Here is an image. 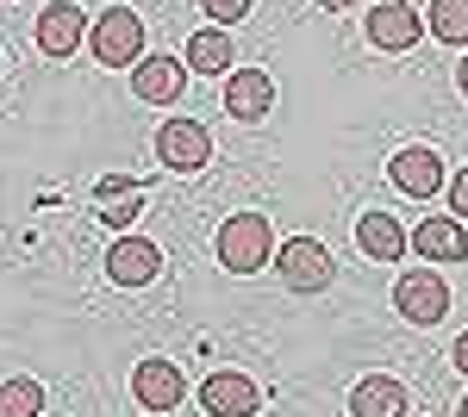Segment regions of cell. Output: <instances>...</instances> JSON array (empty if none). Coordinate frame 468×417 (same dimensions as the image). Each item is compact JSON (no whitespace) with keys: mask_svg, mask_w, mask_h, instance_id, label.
<instances>
[{"mask_svg":"<svg viewBox=\"0 0 468 417\" xmlns=\"http://www.w3.org/2000/svg\"><path fill=\"white\" fill-rule=\"evenodd\" d=\"M181 392H187V381H181L176 361L150 355V361H138V368H132V399H138L144 412H176Z\"/></svg>","mask_w":468,"mask_h":417,"instance_id":"obj_7","label":"cell"},{"mask_svg":"<svg viewBox=\"0 0 468 417\" xmlns=\"http://www.w3.org/2000/svg\"><path fill=\"white\" fill-rule=\"evenodd\" d=\"M138 212H144V193H132V200H107V212H101V218H107L112 231H125Z\"/></svg>","mask_w":468,"mask_h":417,"instance_id":"obj_20","label":"cell"},{"mask_svg":"<svg viewBox=\"0 0 468 417\" xmlns=\"http://www.w3.org/2000/svg\"><path fill=\"white\" fill-rule=\"evenodd\" d=\"M0 417H44V386L37 381H6L0 386Z\"/></svg>","mask_w":468,"mask_h":417,"instance_id":"obj_19","label":"cell"},{"mask_svg":"<svg viewBox=\"0 0 468 417\" xmlns=\"http://www.w3.org/2000/svg\"><path fill=\"white\" fill-rule=\"evenodd\" d=\"M412 244H419L425 262H463V255H468V231H463V218L437 212V218H425V224L412 231Z\"/></svg>","mask_w":468,"mask_h":417,"instance_id":"obj_15","label":"cell"},{"mask_svg":"<svg viewBox=\"0 0 468 417\" xmlns=\"http://www.w3.org/2000/svg\"><path fill=\"white\" fill-rule=\"evenodd\" d=\"M81 44H88V13H81L75 0H50V6L37 13V50L57 57V63H69Z\"/></svg>","mask_w":468,"mask_h":417,"instance_id":"obj_6","label":"cell"},{"mask_svg":"<svg viewBox=\"0 0 468 417\" xmlns=\"http://www.w3.org/2000/svg\"><path fill=\"white\" fill-rule=\"evenodd\" d=\"M207 13H213V26H238L244 13H250V0H200Z\"/></svg>","mask_w":468,"mask_h":417,"instance_id":"obj_21","label":"cell"},{"mask_svg":"<svg viewBox=\"0 0 468 417\" xmlns=\"http://www.w3.org/2000/svg\"><path fill=\"white\" fill-rule=\"evenodd\" d=\"M350 417H406V386L394 374H368L350 392Z\"/></svg>","mask_w":468,"mask_h":417,"instance_id":"obj_16","label":"cell"},{"mask_svg":"<svg viewBox=\"0 0 468 417\" xmlns=\"http://www.w3.org/2000/svg\"><path fill=\"white\" fill-rule=\"evenodd\" d=\"M450 361H456V368H463V374H468V330H463V337H456V349H450Z\"/></svg>","mask_w":468,"mask_h":417,"instance_id":"obj_23","label":"cell"},{"mask_svg":"<svg viewBox=\"0 0 468 417\" xmlns=\"http://www.w3.org/2000/svg\"><path fill=\"white\" fill-rule=\"evenodd\" d=\"M456 88H463V94H468V57H463V63H456Z\"/></svg>","mask_w":468,"mask_h":417,"instance_id":"obj_24","label":"cell"},{"mask_svg":"<svg viewBox=\"0 0 468 417\" xmlns=\"http://www.w3.org/2000/svg\"><path fill=\"white\" fill-rule=\"evenodd\" d=\"M275 275L288 280L293 293H324L337 280V268H331V249L319 237H288V244L275 249Z\"/></svg>","mask_w":468,"mask_h":417,"instance_id":"obj_3","label":"cell"},{"mask_svg":"<svg viewBox=\"0 0 468 417\" xmlns=\"http://www.w3.org/2000/svg\"><path fill=\"white\" fill-rule=\"evenodd\" d=\"M181 88H187V63H176V57H144V63L132 69V94L150 100V106L181 100Z\"/></svg>","mask_w":468,"mask_h":417,"instance_id":"obj_14","label":"cell"},{"mask_svg":"<svg viewBox=\"0 0 468 417\" xmlns=\"http://www.w3.org/2000/svg\"><path fill=\"white\" fill-rule=\"evenodd\" d=\"M456 417H468V399H463V405H456Z\"/></svg>","mask_w":468,"mask_h":417,"instance_id":"obj_26","label":"cell"},{"mask_svg":"<svg viewBox=\"0 0 468 417\" xmlns=\"http://www.w3.org/2000/svg\"><path fill=\"white\" fill-rule=\"evenodd\" d=\"M394 312L406 318V324H443V312H450V287H443V275H431V268L399 275L394 280Z\"/></svg>","mask_w":468,"mask_h":417,"instance_id":"obj_4","label":"cell"},{"mask_svg":"<svg viewBox=\"0 0 468 417\" xmlns=\"http://www.w3.org/2000/svg\"><path fill=\"white\" fill-rule=\"evenodd\" d=\"M256 405H262V399H256L250 374H231V368H225V374H213V381L200 386V412L207 417H256Z\"/></svg>","mask_w":468,"mask_h":417,"instance_id":"obj_11","label":"cell"},{"mask_svg":"<svg viewBox=\"0 0 468 417\" xmlns=\"http://www.w3.org/2000/svg\"><path fill=\"white\" fill-rule=\"evenodd\" d=\"M269 106H275V81L262 69H231L225 75V112H231V119L256 125V119H269Z\"/></svg>","mask_w":468,"mask_h":417,"instance_id":"obj_12","label":"cell"},{"mask_svg":"<svg viewBox=\"0 0 468 417\" xmlns=\"http://www.w3.org/2000/svg\"><path fill=\"white\" fill-rule=\"evenodd\" d=\"M394 187H399V193H412V200H431V193H443L450 181H443L437 150H425V143H406V150L394 156Z\"/></svg>","mask_w":468,"mask_h":417,"instance_id":"obj_9","label":"cell"},{"mask_svg":"<svg viewBox=\"0 0 468 417\" xmlns=\"http://www.w3.org/2000/svg\"><path fill=\"white\" fill-rule=\"evenodd\" d=\"M356 249L368 262H399V255L412 249V231L399 224L394 212H362L356 218Z\"/></svg>","mask_w":468,"mask_h":417,"instance_id":"obj_10","label":"cell"},{"mask_svg":"<svg viewBox=\"0 0 468 417\" xmlns=\"http://www.w3.org/2000/svg\"><path fill=\"white\" fill-rule=\"evenodd\" d=\"M319 6H331V13H350V6H356V0H319Z\"/></svg>","mask_w":468,"mask_h":417,"instance_id":"obj_25","label":"cell"},{"mask_svg":"<svg viewBox=\"0 0 468 417\" xmlns=\"http://www.w3.org/2000/svg\"><path fill=\"white\" fill-rule=\"evenodd\" d=\"M88 50H94V63H107V69H119V63H144V19L132 13V6H112V13H101L94 26H88Z\"/></svg>","mask_w":468,"mask_h":417,"instance_id":"obj_2","label":"cell"},{"mask_svg":"<svg viewBox=\"0 0 468 417\" xmlns=\"http://www.w3.org/2000/svg\"><path fill=\"white\" fill-rule=\"evenodd\" d=\"M107 275L119 280V287H150V280L163 275V249L144 244V237H119V244L107 249Z\"/></svg>","mask_w":468,"mask_h":417,"instance_id":"obj_13","label":"cell"},{"mask_svg":"<svg viewBox=\"0 0 468 417\" xmlns=\"http://www.w3.org/2000/svg\"><path fill=\"white\" fill-rule=\"evenodd\" d=\"M269 255H275V237H269V218L262 212H231L218 224V262L231 275H256Z\"/></svg>","mask_w":468,"mask_h":417,"instance_id":"obj_1","label":"cell"},{"mask_svg":"<svg viewBox=\"0 0 468 417\" xmlns=\"http://www.w3.org/2000/svg\"><path fill=\"white\" fill-rule=\"evenodd\" d=\"M156 156H163V169H176V174H200L213 162V138H207V125H194V119H169V125L156 131Z\"/></svg>","mask_w":468,"mask_h":417,"instance_id":"obj_5","label":"cell"},{"mask_svg":"<svg viewBox=\"0 0 468 417\" xmlns=\"http://www.w3.org/2000/svg\"><path fill=\"white\" fill-rule=\"evenodd\" d=\"M425 32L443 37V44H468V0H431Z\"/></svg>","mask_w":468,"mask_h":417,"instance_id":"obj_18","label":"cell"},{"mask_svg":"<svg viewBox=\"0 0 468 417\" xmlns=\"http://www.w3.org/2000/svg\"><path fill=\"white\" fill-rule=\"evenodd\" d=\"M443 193H450V218H468V169L450 174V187H443Z\"/></svg>","mask_w":468,"mask_h":417,"instance_id":"obj_22","label":"cell"},{"mask_svg":"<svg viewBox=\"0 0 468 417\" xmlns=\"http://www.w3.org/2000/svg\"><path fill=\"white\" fill-rule=\"evenodd\" d=\"M181 63L200 75H218L238 63V50H231V37H225V26H200V32L187 37V50H181Z\"/></svg>","mask_w":468,"mask_h":417,"instance_id":"obj_17","label":"cell"},{"mask_svg":"<svg viewBox=\"0 0 468 417\" xmlns=\"http://www.w3.org/2000/svg\"><path fill=\"white\" fill-rule=\"evenodd\" d=\"M419 6L412 0H381V6H368V44L375 50H412L419 44Z\"/></svg>","mask_w":468,"mask_h":417,"instance_id":"obj_8","label":"cell"}]
</instances>
